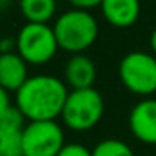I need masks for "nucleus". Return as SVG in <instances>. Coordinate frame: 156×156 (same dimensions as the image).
Segmentation results:
<instances>
[{"label": "nucleus", "mask_w": 156, "mask_h": 156, "mask_svg": "<svg viewBox=\"0 0 156 156\" xmlns=\"http://www.w3.org/2000/svg\"><path fill=\"white\" fill-rule=\"evenodd\" d=\"M104 114V99L94 87L72 89L66 99L61 119L69 129L84 133L96 128Z\"/></svg>", "instance_id": "7ed1b4c3"}, {"label": "nucleus", "mask_w": 156, "mask_h": 156, "mask_svg": "<svg viewBox=\"0 0 156 156\" xmlns=\"http://www.w3.org/2000/svg\"><path fill=\"white\" fill-rule=\"evenodd\" d=\"M15 49L27 64L42 66L52 61L61 47H59L54 27L47 24L27 22L20 27L15 37Z\"/></svg>", "instance_id": "20e7f679"}, {"label": "nucleus", "mask_w": 156, "mask_h": 156, "mask_svg": "<svg viewBox=\"0 0 156 156\" xmlns=\"http://www.w3.org/2000/svg\"><path fill=\"white\" fill-rule=\"evenodd\" d=\"M119 79L129 92L141 98L156 92V55L134 51L119 62Z\"/></svg>", "instance_id": "39448f33"}, {"label": "nucleus", "mask_w": 156, "mask_h": 156, "mask_svg": "<svg viewBox=\"0 0 156 156\" xmlns=\"http://www.w3.org/2000/svg\"><path fill=\"white\" fill-rule=\"evenodd\" d=\"M149 47H151L153 54L156 55V29L151 32V35H149Z\"/></svg>", "instance_id": "f3484780"}, {"label": "nucleus", "mask_w": 156, "mask_h": 156, "mask_svg": "<svg viewBox=\"0 0 156 156\" xmlns=\"http://www.w3.org/2000/svg\"><path fill=\"white\" fill-rule=\"evenodd\" d=\"M54 32L59 47L74 55L82 54L96 42L99 35V24L89 10L71 9L57 17Z\"/></svg>", "instance_id": "f03ea898"}, {"label": "nucleus", "mask_w": 156, "mask_h": 156, "mask_svg": "<svg viewBox=\"0 0 156 156\" xmlns=\"http://www.w3.org/2000/svg\"><path fill=\"white\" fill-rule=\"evenodd\" d=\"M9 4H10V0H0V9L5 7V5H9Z\"/></svg>", "instance_id": "a211bd4d"}, {"label": "nucleus", "mask_w": 156, "mask_h": 156, "mask_svg": "<svg viewBox=\"0 0 156 156\" xmlns=\"http://www.w3.org/2000/svg\"><path fill=\"white\" fill-rule=\"evenodd\" d=\"M22 129L0 121V156H24Z\"/></svg>", "instance_id": "f8f14e48"}, {"label": "nucleus", "mask_w": 156, "mask_h": 156, "mask_svg": "<svg viewBox=\"0 0 156 156\" xmlns=\"http://www.w3.org/2000/svg\"><path fill=\"white\" fill-rule=\"evenodd\" d=\"M92 156H134L129 144L116 138H108L99 141L92 149Z\"/></svg>", "instance_id": "ddd939ff"}, {"label": "nucleus", "mask_w": 156, "mask_h": 156, "mask_svg": "<svg viewBox=\"0 0 156 156\" xmlns=\"http://www.w3.org/2000/svg\"><path fill=\"white\" fill-rule=\"evenodd\" d=\"M67 86L55 76L37 74L25 81L15 92V106L30 121H55L62 114Z\"/></svg>", "instance_id": "f257e3e1"}, {"label": "nucleus", "mask_w": 156, "mask_h": 156, "mask_svg": "<svg viewBox=\"0 0 156 156\" xmlns=\"http://www.w3.org/2000/svg\"><path fill=\"white\" fill-rule=\"evenodd\" d=\"M66 146L57 121H30L22 129L24 156H57Z\"/></svg>", "instance_id": "423d86ee"}, {"label": "nucleus", "mask_w": 156, "mask_h": 156, "mask_svg": "<svg viewBox=\"0 0 156 156\" xmlns=\"http://www.w3.org/2000/svg\"><path fill=\"white\" fill-rule=\"evenodd\" d=\"M12 108H14V104H12V101H10V94H9L7 89H4L0 86V121L7 116V112L10 111Z\"/></svg>", "instance_id": "2eb2a0df"}, {"label": "nucleus", "mask_w": 156, "mask_h": 156, "mask_svg": "<svg viewBox=\"0 0 156 156\" xmlns=\"http://www.w3.org/2000/svg\"><path fill=\"white\" fill-rule=\"evenodd\" d=\"M22 15L32 24H47L57 10V0H19Z\"/></svg>", "instance_id": "9b49d317"}, {"label": "nucleus", "mask_w": 156, "mask_h": 156, "mask_svg": "<svg viewBox=\"0 0 156 156\" xmlns=\"http://www.w3.org/2000/svg\"><path fill=\"white\" fill-rule=\"evenodd\" d=\"M99 7L108 24L118 29H128L134 25L141 14L139 0H102Z\"/></svg>", "instance_id": "6e6552de"}, {"label": "nucleus", "mask_w": 156, "mask_h": 156, "mask_svg": "<svg viewBox=\"0 0 156 156\" xmlns=\"http://www.w3.org/2000/svg\"><path fill=\"white\" fill-rule=\"evenodd\" d=\"M57 156H92V149H87L84 144L79 143H71L66 144Z\"/></svg>", "instance_id": "4468645a"}, {"label": "nucleus", "mask_w": 156, "mask_h": 156, "mask_svg": "<svg viewBox=\"0 0 156 156\" xmlns=\"http://www.w3.org/2000/svg\"><path fill=\"white\" fill-rule=\"evenodd\" d=\"M129 129L144 144L156 146V99L144 98L129 112Z\"/></svg>", "instance_id": "0eeeda50"}, {"label": "nucleus", "mask_w": 156, "mask_h": 156, "mask_svg": "<svg viewBox=\"0 0 156 156\" xmlns=\"http://www.w3.org/2000/svg\"><path fill=\"white\" fill-rule=\"evenodd\" d=\"M69 4L72 5V9H82V10H89L92 7L101 5L102 0H67Z\"/></svg>", "instance_id": "dca6fc26"}, {"label": "nucleus", "mask_w": 156, "mask_h": 156, "mask_svg": "<svg viewBox=\"0 0 156 156\" xmlns=\"http://www.w3.org/2000/svg\"><path fill=\"white\" fill-rule=\"evenodd\" d=\"M64 76L66 84L71 86L72 89H87L94 87L98 71L91 57H87L86 54H74L66 64Z\"/></svg>", "instance_id": "9d476101"}, {"label": "nucleus", "mask_w": 156, "mask_h": 156, "mask_svg": "<svg viewBox=\"0 0 156 156\" xmlns=\"http://www.w3.org/2000/svg\"><path fill=\"white\" fill-rule=\"evenodd\" d=\"M29 79L27 62L19 52H0V86L9 92H17Z\"/></svg>", "instance_id": "1a4fd4ad"}]
</instances>
